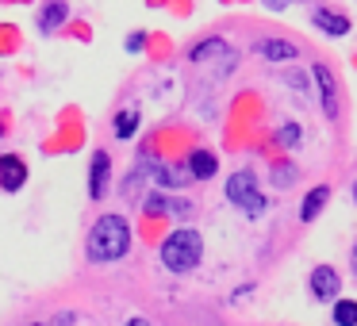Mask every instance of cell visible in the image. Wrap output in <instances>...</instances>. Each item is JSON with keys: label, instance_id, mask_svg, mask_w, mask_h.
<instances>
[{"label": "cell", "instance_id": "10", "mask_svg": "<svg viewBox=\"0 0 357 326\" xmlns=\"http://www.w3.org/2000/svg\"><path fill=\"white\" fill-rule=\"evenodd\" d=\"M326 203H331V188H326V185H315L307 196H303L300 219H303V223H315V219L323 215V208H326Z\"/></svg>", "mask_w": 357, "mask_h": 326}, {"label": "cell", "instance_id": "18", "mask_svg": "<svg viewBox=\"0 0 357 326\" xmlns=\"http://www.w3.org/2000/svg\"><path fill=\"white\" fill-rule=\"evenodd\" d=\"M142 211H146V215H169V196H146V203H142Z\"/></svg>", "mask_w": 357, "mask_h": 326}, {"label": "cell", "instance_id": "22", "mask_svg": "<svg viewBox=\"0 0 357 326\" xmlns=\"http://www.w3.org/2000/svg\"><path fill=\"white\" fill-rule=\"evenodd\" d=\"M261 4H265V8H269V12H280V8H288L292 0H261Z\"/></svg>", "mask_w": 357, "mask_h": 326}, {"label": "cell", "instance_id": "12", "mask_svg": "<svg viewBox=\"0 0 357 326\" xmlns=\"http://www.w3.org/2000/svg\"><path fill=\"white\" fill-rule=\"evenodd\" d=\"M257 54H261L265 62H292L300 50H296L288 39H261L257 42Z\"/></svg>", "mask_w": 357, "mask_h": 326}, {"label": "cell", "instance_id": "9", "mask_svg": "<svg viewBox=\"0 0 357 326\" xmlns=\"http://www.w3.org/2000/svg\"><path fill=\"white\" fill-rule=\"evenodd\" d=\"M311 24H315L319 31L334 35V39H342V35H349V20L342 16V12H334V8H315V12H311Z\"/></svg>", "mask_w": 357, "mask_h": 326}, {"label": "cell", "instance_id": "25", "mask_svg": "<svg viewBox=\"0 0 357 326\" xmlns=\"http://www.w3.org/2000/svg\"><path fill=\"white\" fill-rule=\"evenodd\" d=\"M354 272H357V246H354Z\"/></svg>", "mask_w": 357, "mask_h": 326}, {"label": "cell", "instance_id": "1", "mask_svg": "<svg viewBox=\"0 0 357 326\" xmlns=\"http://www.w3.org/2000/svg\"><path fill=\"white\" fill-rule=\"evenodd\" d=\"M127 249H131V223H127L123 215H116V211H108V215H100L93 223V231H89L85 238V257L93 265H112V261H123Z\"/></svg>", "mask_w": 357, "mask_h": 326}, {"label": "cell", "instance_id": "7", "mask_svg": "<svg viewBox=\"0 0 357 326\" xmlns=\"http://www.w3.org/2000/svg\"><path fill=\"white\" fill-rule=\"evenodd\" d=\"M24 185H27V162L20 154H0V188L20 192Z\"/></svg>", "mask_w": 357, "mask_h": 326}, {"label": "cell", "instance_id": "11", "mask_svg": "<svg viewBox=\"0 0 357 326\" xmlns=\"http://www.w3.org/2000/svg\"><path fill=\"white\" fill-rule=\"evenodd\" d=\"M188 173H192V180H211L219 173V162L211 150H192L188 154Z\"/></svg>", "mask_w": 357, "mask_h": 326}, {"label": "cell", "instance_id": "26", "mask_svg": "<svg viewBox=\"0 0 357 326\" xmlns=\"http://www.w3.org/2000/svg\"><path fill=\"white\" fill-rule=\"evenodd\" d=\"M0 139H4V123H0Z\"/></svg>", "mask_w": 357, "mask_h": 326}, {"label": "cell", "instance_id": "4", "mask_svg": "<svg viewBox=\"0 0 357 326\" xmlns=\"http://www.w3.org/2000/svg\"><path fill=\"white\" fill-rule=\"evenodd\" d=\"M311 77H315V88H319V104H323L326 119H338V81H334L331 65L315 62V65H311Z\"/></svg>", "mask_w": 357, "mask_h": 326}, {"label": "cell", "instance_id": "24", "mask_svg": "<svg viewBox=\"0 0 357 326\" xmlns=\"http://www.w3.org/2000/svg\"><path fill=\"white\" fill-rule=\"evenodd\" d=\"M349 196H354V203H357V180H354V188H349Z\"/></svg>", "mask_w": 357, "mask_h": 326}, {"label": "cell", "instance_id": "2", "mask_svg": "<svg viewBox=\"0 0 357 326\" xmlns=\"http://www.w3.org/2000/svg\"><path fill=\"white\" fill-rule=\"evenodd\" d=\"M204 261V238L200 231H192V226H177V231H169V238L162 242V265L169 272H192L196 265Z\"/></svg>", "mask_w": 357, "mask_h": 326}, {"label": "cell", "instance_id": "3", "mask_svg": "<svg viewBox=\"0 0 357 326\" xmlns=\"http://www.w3.org/2000/svg\"><path fill=\"white\" fill-rule=\"evenodd\" d=\"M227 200H231L238 211H246L250 219L261 215V211L269 208V200L261 196V188H257V177H254L250 169H238V173H231V177H227Z\"/></svg>", "mask_w": 357, "mask_h": 326}, {"label": "cell", "instance_id": "21", "mask_svg": "<svg viewBox=\"0 0 357 326\" xmlns=\"http://www.w3.org/2000/svg\"><path fill=\"white\" fill-rule=\"evenodd\" d=\"M146 47V35L142 31H135V35H127V54H139V50Z\"/></svg>", "mask_w": 357, "mask_h": 326}, {"label": "cell", "instance_id": "6", "mask_svg": "<svg viewBox=\"0 0 357 326\" xmlns=\"http://www.w3.org/2000/svg\"><path fill=\"white\" fill-rule=\"evenodd\" d=\"M108 180H112V157H108V150H96L93 162H89V196L104 200L108 196Z\"/></svg>", "mask_w": 357, "mask_h": 326}, {"label": "cell", "instance_id": "14", "mask_svg": "<svg viewBox=\"0 0 357 326\" xmlns=\"http://www.w3.org/2000/svg\"><path fill=\"white\" fill-rule=\"evenodd\" d=\"M112 131H116V139H131L135 131H139V111L135 108H123L116 116V123H112Z\"/></svg>", "mask_w": 357, "mask_h": 326}, {"label": "cell", "instance_id": "5", "mask_svg": "<svg viewBox=\"0 0 357 326\" xmlns=\"http://www.w3.org/2000/svg\"><path fill=\"white\" fill-rule=\"evenodd\" d=\"M307 288H311V295H315L319 303H326V300H338L342 280H338V272H334L331 265H315L311 277H307Z\"/></svg>", "mask_w": 357, "mask_h": 326}, {"label": "cell", "instance_id": "17", "mask_svg": "<svg viewBox=\"0 0 357 326\" xmlns=\"http://www.w3.org/2000/svg\"><path fill=\"white\" fill-rule=\"evenodd\" d=\"M300 139H303L300 123H284L277 131V146H284V150H296V146H300Z\"/></svg>", "mask_w": 357, "mask_h": 326}, {"label": "cell", "instance_id": "23", "mask_svg": "<svg viewBox=\"0 0 357 326\" xmlns=\"http://www.w3.org/2000/svg\"><path fill=\"white\" fill-rule=\"evenodd\" d=\"M123 326H154V323H150V318H127Z\"/></svg>", "mask_w": 357, "mask_h": 326}, {"label": "cell", "instance_id": "13", "mask_svg": "<svg viewBox=\"0 0 357 326\" xmlns=\"http://www.w3.org/2000/svg\"><path fill=\"white\" fill-rule=\"evenodd\" d=\"M154 180H158V185H165V188H181V185L192 180V173H188V169H173V165H158Z\"/></svg>", "mask_w": 357, "mask_h": 326}, {"label": "cell", "instance_id": "19", "mask_svg": "<svg viewBox=\"0 0 357 326\" xmlns=\"http://www.w3.org/2000/svg\"><path fill=\"white\" fill-rule=\"evenodd\" d=\"M292 180H296V169H292V165H277V169H273V185H277V188H288Z\"/></svg>", "mask_w": 357, "mask_h": 326}, {"label": "cell", "instance_id": "16", "mask_svg": "<svg viewBox=\"0 0 357 326\" xmlns=\"http://www.w3.org/2000/svg\"><path fill=\"white\" fill-rule=\"evenodd\" d=\"M223 50H227L223 39H204V42H196V47H192V62H208V58L223 54Z\"/></svg>", "mask_w": 357, "mask_h": 326}, {"label": "cell", "instance_id": "15", "mask_svg": "<svg viewBox=\"0 0 357 326\" xmlns=\"http://www.w3.org/2000/svg\"><path fill=\"white\" fill-rule=\"evenodd\" d=\"M334 326H357V300H334Z\"/></svg>", "mask_w": 357, "mask_h": 326}, {"label": "cell", "instance_id": "20", "mask_svg": "<svg viewBox=\"0 0 357 326\" xmlns=\"http://www.w3.org/2000/svg\"><path fill=\"white\" fill-rule=\"evenodd\" d=\"M169 211L173 215H192V203L181 200V196H169Z\"/></svg>", "mask_w": 357, "mask_h": 326}, {"label": "cell", "instance_id": "8", "mask_svg": "<svg viewBox=\"0 0 357 326\" xmlns=\"http://www.w3.org/2000/svg\"><path fill=\"white\" fill-rule=\"evenodd\" d=\"M66 20H70V4H66V0H47L43 12H39V31L54 35L58 27H66Z\"/></svg>", "mask_w": 357, "mask_h": 326}]
</instances>
